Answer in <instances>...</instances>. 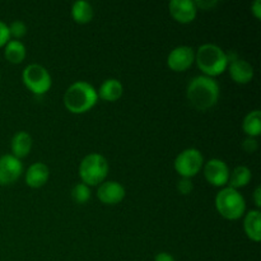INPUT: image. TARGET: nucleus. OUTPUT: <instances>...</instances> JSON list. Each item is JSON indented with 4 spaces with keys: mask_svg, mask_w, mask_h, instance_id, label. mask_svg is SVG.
I'll list each match as a JSON object with an SVG mask.
<instances>
[{
    "mask_svg": "<svg viewBox=\"0 0 261 261\" xmlns=\"http://www.w3.org/2000/svg\"><path fill=\"white\" fill-rule=\"evenodd\" d=\"M188 99L195 109L208 110L217 103L219 97V86L217 81L206 75L191 79L188 86Z\"/></svg>",
    "mask_w": 261,
    "mask_h": 261,
    "instance_id": "1",
    "label": "nucleus"
},
{
    "mask_svg": "<svg viewBox=\"0 0 261 261\" xmlns=\"http://www.w3.org/2000/svg\"><path fill=\"white\" fill-rule=\"evenodd\" d=\"M97 91L87 82H75L66 89L64 105L71 114H84L96 105Z\"/></svg>",
    "mask_w": 261,
    "mask_h": 261,
    "instance_id": "2",
    "label": "nucleus"
},
{
    "mask_svg": "<svg viewBox=\"0 0 261 261\" xmlns=\"http://www.w3.org/2000/svg\"><path fill=\"white\" fill-rule=\"evenodd\" d=\"M195 61L198 68L211 78L222 74L228 66L227 54L213 43L201 45L195 54Z\"/></svg>",
    "mask_w": 261,
    "mask_h": 261,
    "instance_id": "3",
    "label": "nucleus"
},
{
    "mask_svg": "<svg viewBox=\"0 0 261 261\" xmlns=\"http://www.w3.org/2000/svg\"><path fill=\"white\" fill-rule=\"evenodd\" d=\"M216 208L223 218L236 221L241 218L246 211V203L241 194L232 188H224L217 194Z\"/></svg>",
    "mask_w": 261,
    "mask_h": 261,
    "instance_id": "4",
    "label": "nucleus"
},
{
    "mask_svg": "<svg viewBox=\"0 0 261 261\" xmlns=\"http://www.w3.org/2000/svg\"><path fill=\"white\" fill-rule=\"evenodd\" d=\"M109 173L107 160L99 153L86 155L79 165V176L87 186H96L103 182Z\"/></svg>",
    "mask_w": 261,
    "mask_h": 261,
    "instance_id": "5",
    "label": "nucleus"
},
{
    "mask_svg": "<svg viewBox=\"0 0 261 261\" xmlns=\"http://www.w3.org/2000/svg\"><path fill=\"white\" fill-rule=\"evenodd\" d=\"M22 79L24 86L35 94H43L50 89L51 75L47 69L38 64H31L23 70Z\"/></svg>",
    "mask_w": 261,
    "mask_h": 261,
    "instance_id": "6",
    "label": "nucleus"
},
{
    "mask_svg": "<svg viewBox=\"0 0 261 261\" xmlns=\"http://www.w3.org/2000/svg\"><path fill=\"white\" fill-rule=\"evenodd\" d=\"M204 165L200 150L189 148L181 152L175 160V170L184 178H191L199 173Z\"/></svg>",
    "mask_w": 261,
    "mask_h": 261,
    "instance_id": "7",
    "label": "nucleus"
},
{
    "mask_svg": "<svg viewBox=\"0 0 261 261\" xmlns=\"http://www.w3.org/2000/svg\"><path fill=\"white\" fill-rule=\"evenodd\" d=\"M204 176L209 184L222 188L226 184H228L229 168L226 165V162L218 160V158H213V160L208 161L204 166Z\"/></svg>",
    "mask_w": 261,
    "mask_h": 261,
    "instance_id": "8",
    "label": "nucleus"
},
{
    "mask_svg": "<svg viewBox=\"0 0 261 261\" xmlns=\"http://www.w3.org/2000/svg\"><path fill=\"white\" fill-rule=\"evenodd\" d=\"M23 172V165L20 160L13 154H5L0 157V185H10L20 177Z\"/></svg>",
    "mask_w": 261,
    "mask_h": 261,
    "instance_id": "9",
    "label": "nucleus"
},
{
    "mask_svg": "<svg viewBox=\"0 0 261 261\" xmlns=\"http://www.w3.org/2000/svg\"><path fill=\"white\" fill-rule=\"evenodd\" d=\"M227 60H228L227 68L229 70V75L236 83L246 84L254 78V68L246 60L239 59L236 54L227 55Z\"/></svg>",
    "mask_w": 261,
    "mask_h": 261,
    "instance_id": "10",
    "label": "nucleus"
},
{
    "mask_svg": "<svg viewBox=\"0 0 261 261\" xmlns=\"http://www.w3.org/2000/svg\"><path fill=\"white\" fill-rule=\"evenodd\" d=\"M195 61V53L190 46H177L170 53L167 65L173 71H184L190 68Z\"/></svg>",
    "mask_w": 261,
    "mask_h": 261,
    "instance_id": "11",
    "label": "nucleus"
},
{
    "mask_svg": "<svg viewBox=\"0 0 261 261\" xmlns=\"http://www.w3.org/2000/svg\"><path fill=\"white\" fill-rule=\"evenodd\" d=\"M97 198L107 205H115L125 198V189L116 181H105L97 190Z\"/></svg>",
    "mask_w": 261,
    "mask_h": 261,
    "instance_id": "12",
    "label": "nucleus"
},
{
    "mask_svg": "<svg viewBox=\"0 0 261 261\" xmlns=\"http://www.w3.org/2000/svg\"><path fill=\"white\" fill-rule=\"evenodd\" d=\"M168 8H170L171 15L180 23L193 22L198 12L195 2H191V0H172L168 4Z\"/></svg>",
    "mask_w": 261,
    "mask_h": 261,
    "instance_id": "13",
    "label": "nucleus"
},
{
    "mask_svg": "<svg viewBox=\"0 0 261 261\" xmlns=\"http://www.w3.org/2000/svg\"><path fill=\"white\" fill-rule=\"evenodd\" d=\"M48 176H50V170L45 163H33L28 167L27 173H25V182L30 188L38 189L47 182Z\"/></svg>",
    "mask_w": 261,
    "mask_h": 261,
    "instance_id": "14",
    "label": "nucleus"
},
{
    "mask_svg": "<svg viewBox=\"0 0 261 261\" xmlns=\"http://www.w3.org/2000/svg\"><path fill=\"white\" fill-rule=\"evenodd\" d=\"M122 92H124V88H122L121 82L112 78L106 79L101 84L98 92H97V96L103 99V101L115 102L122 96Z\"/></svg>",
    "mask_w": 261,
    "mask_h": 261,
    "instance_id": "15",
    "label": "nucleus"
},
{
    "mask_svg": "<svg viewBox=\"0 0 261 261\" xmlns=\"http://www.w3.org/2000/svg\"><path fill=\"white\" fill-rule=\"evenodd\" d=\"M32 148V138L28 133L18 132L12 139V152L14 157L18 160L23 157H27L28 153Z\"/></svg>",
    "mask_w": 261,
    "mask_h": 261,
    "instance_id": "16",
    "label": "nucleus"
},
{
    "mask_svg": "<svg viewBox=\"0 0 261 261\" xmlns=\"http://www.w3.org/2000/svg\"><path fill=\"white\" fill-rule=\"evenodd\" d=\"M260 224H261V216L260 211H250L246 214L244 221V228L246 232L247 237L255 242H259L261 239L260 234Z\"/></svg>",
    "mask_w": 261,
    "mask_h": 261,
    "instance_id": "17",
    "label": "nucleus"
},
{
    "mask_svg": "<svg viewBox=\"0 0 261 261\" xmlns=\"http://www.w3.org/2000/svg\"><path fill=\"white\" fill-rule=\"evenodd\" d=\"M71 17L79 24H86L91 22L93 18V8L88 2L78 0L71 7Z\"/></svg>",
    "mask_w": 261,
    "mask_h": 261,
    "instance_id": "18",
    "label": "nucleus"
},
{
    "mask_svg": "<svg viewBox=\"0 0 261 261\" xmlns=\"http://www.w3.org/2000/svg\"><path fill=\"white\" fill-rule=\"evenodd\" d=\"M4 56L12 64L22 63L25 58V46L18 40H9L5 45Z\"/></svg>",
    "mask_w": 261,
    "mask_h": 261,
    "instance_id": "19",
    "label": "nucleus"
},
{
    "mask_svg": "<svg viewBox=\"0 0 261 261\" xmlns=\"http://www.w3.org/2000/svg\"><path fill=\"white\" fill-rule=\"evenodd\" d=\"M250 180H251V171H250V168L246 167V166H237L232 171V173H229V188L237 190V189L246 186L250 182Z\"/></svg>",
    "mask_w": 261,
    "mask_h": 261,
    "instance_id": "20",
    "label": "nucleus"
},
{
    "mask_svg": "<svg viewBox=\"0 0 261 261\" xmlns=\"http://www.w3.org/2000/svg\"><path fill=\"white\" fill-rule=\"evenodd\" d=\"M245 133L249 135V138H255L260 135L261 133V112L259 110H254V111L249 112L246 117L244 119V124H242Z\"/></svg>",
    "mask_w": 261,
    "mask_h": 261,
    "instance_id": "21",
    "label": "nucleus"
},
{
    "mask_svg": "<svg viewBox=\"0 0 261 261\" xmlns=\"http://www.w3.org/2000/svg\"><path fill=\"white\" fill-rule=\"evenodd\" d=\"M71 198L76 204H84L91 199V189L86 184H76L71 190Z\"/></svg>",
    "mask_w": 261,
    "mask_h": 261,
    "instance_id": "22",
    "label": "nucleus"
},
{
    "mask_svg": "<svg viewBox=\"0 0 261 261\" xmlns=\"http://www.w3.org/2000/svg\"><path fill=\"white\" fill-rule=\"evenodd\" d=\"M8 27H9L10 36L15 37V40L23 37V36L27 33V25H25V23L22 22V20H14V22L10 25H8Z\"/></svg>",
    "mask_w": 261,
    "mask_h": 261,
    "instance_id": "23",
    "label": "nucleus"
},
{
    "mask_svg": "<svg viewBox=\"0 0 261 261\" xmlns=\"http://www.w3.org/2000/svg\"><path fill=\"white\" fill-rule=\"evenodd\" d=\"M177 189L182 195H188L193 191V182H191V178H181L177 182Z\"/></svg>",
    "mask_w": 261,
    "mask_h": 261,
    "instance_id": "24",
    "label": "nucleus"
},
{
    "mask_svg": "<svg viewBox=\"0 0 261 261\" xmlns=\"http://www.w3.org/2000/svg\"><path fill=\"white\" fill-rule=\"evenodd\" d=\"M10 40V33H9V27L5 24L4 22L0 20V47L5 46Z\"/></svg>",
    "mask_w": 261,
    "mask_h": 261,
    "instance_id": "25",
    "label": "nucleus"
},
{
    "mask_svg": "<svg viewBox=\"0 0 261 261\" xmlns=\"http://www.w3.org/2000/svg\"><path fill=\"white\" fill-rule=\"evenodd\" d=\"M242 147L246 150L247 153H254L257 149V142L255 140V138H247L245 139V142L242 143Z\"/></svg>",
    "mask_w": 261,
    "mask_h": 261,
    "instance_id": "26",
    "label": "nucleus"
},
{
    "mask_svg": "<svg viewBox=\"0 0 261 261\" xmlns=\"http://www.w3.org/2000/svg\"><path fill=\"white\" fill-rule=\"evenodd\" d=\"M154 261H176L175 257L172 256L168 252H160V254L155 255Z\"/></svg>",
    "mask_w": 261,
    "mask_h": 261,
    "instance_id": "27",
    "label": "nucleus"
},
{
    "mask_svg": "<svg viewBox=\"0 0 261 261\" xmlns=\"http://www.w3.org/2000/svg\"><path fill=\"white\" fill-rule=\"evenodd\" d=\"M251 12H252V14L257 18V19H260L261 18V2L260 0H256V2L252 4Z\"/></svg>",
    "mask_w": 261,
    "mask_h": 261,
    "instance_id": "28",
    "label": "nucleus"
},
{
    "mask_svg": "<svg viewBox=\"0 0 261 261\" xmlns=\"http://www.w3.org/2000/svg\"><path fill=\"white\" fill-rule=\"evenodd\" d=\"M254 200H255V204H256L257 208H260V206H261V188H260V186H257V188L255 189Z\"/></svg>",
    "mask_w": 261,
    "mask_h": 261,
    "instance_id": "29",
    "label": "nucleus"
},
{
    "mask_svg": "<svg viewBox=\"0 0 261 261\" xmlns=\"http://www.w3.org/2000/svg\"><path fill=\"white\" fill-rule=\"evenodd\" d=\"M217 2H203V0H200V2H195V5L196 8L200 7L203 8V9H208V8H212L213 5H216Z\"/></svg>",
    "mask_w": 261,
    "mask_h": 261,
    "instance_id": "30",
    "label": "nucleus"
}]
</instances>
